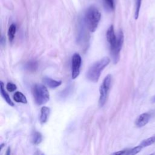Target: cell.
<instances>
[{
  "label": "cell",
  "instance_id": "obj_4",
  "mask_svg": "<svg viewBox=\"0 0 155 155\" xmlns=\"http://www.w3.org/2000/svg\"><path fill=\"white\" fill-rule=\"evenodd\" d=\"M117 36L116 41L112 44V45H110V54L114 64H117L119 60L120 52L124 42V34L121 30L119 31Z\"/></svg>",
  "mask_w": 155,
  "mask_h": 155
},
{
  "label": "cell",
  "instance_id": "obj_12",
  "mask_svg": "<svg viewBox=\"0 0 155 155\" xmlns=\"http://www.w3.org/2000/svg\"><path fill=\"white\" fill-rule=\"evenodd\" d=\"M13 99L16 102L26 104L27 102V100L25 95L20 91H16L15 93L13 95Z\"/></svg>",
  "mask_w": 155,
  "mask_h": 155
},
{
  "label": "cell",
  "instance_id": "obj_7",
  "mask_svg": "<svg viewBox=\"0 0 155 155\" xmlns=\"http://www.w3.org/2000/svg\"><path fill=\"white\" fill-rule=\"evenodd\" d=\"M151 115L148 113H144L140 114L135 121V125L139 128L143 127L149 122Z\"/></svg>",
  "mask_w": 155,
  "mask_h": 155
},
{
  "label": "cell",
  "instance_id": "obj_23",
  "mask_svg": "<svg viewBox=\"0 0 155 155\" xmlns=\"http://www.w3.org/2000/svg\"><path fill=\"white\" fill-rule=\"evenodd\" d=\"M152 101H153V102H155V96H154V97L153 98V100H152Z\"/></svg>",
  "mask_w": 155,
  "mask_h": 155
},
{
  "label": "cell",
  "instance_id": "obj_1",
  "mask_svg": "<svg viewBox=\"0 0 155 155\" xmlns=\"http://www.w3.org/2000/svg\"><path fill=\"white\" fill-rule=\"evenodd\" d=\"M110 62V59L105 56L99 61L95 62L87 71V78L91 82H96L98 81L102 71Z\"/></svg>",
  "mask_w": 155,
  "mask_h": 155
},
{
  "label": "cell",
  "instance_id": "obj_15",
  "mask_svg": "<svg viewBox=\"0 0 155 155\" xmlns=\"http://www.w3.org/2000/svg\"><path fill=\"white\" fill-rule=\"evenodd\" d=\"M42 139V135L40 133L38 132V131H35L33 133V134H32V137H31V140L33 144L35 145H38L39 144Z\"/></svg>",
  "mask_w": 155,
  "mask_h": 155
},
{
  "label": "cell",
  "instance_id": "obj_8",
  "mask_svg": "<svg viewBox=\"0 0 155 155\" xmlns=\"http://www.w3.org/2000/svg\"><path fill=\"white\" fill-rule=\"evenodd\" d=\"M107 40L109 45L112 44L117 39V35H116L113 25H110L107 31Z\"/></svg>",
  "mask_w": 155,
  "mask_h": 155
},
{
  "label": "cell",
  "instance_id": "obj_11",
  "mask_svg": "<svg viewBox=\"0 0 155 155\" xmlns=\"http://www.w3.org/2000/svg\"><path fill=\"white\" fill-rule=\"evenodd\" d=\"M0 90H1V94L2 97L4 98V99L6 101V102L10 106H13L14 104L12 102V101L11 100L8 93L5 91L4 87V84L2 81L0 83Z\"/></svg>",
  "mask_w": 155,
  "mask_h": 155
},
{
  "label": "cell",
  "instance_id": "obj_18",
  "mask_svg": "<svg viewBox=\"0 0 155 155\" xmlns=\"http://www.w3.org/2000/svg\"><path fill=\"white\" fill-rule=\"evenodd\" d=\"M142 148H143L139 145L136 146V147H134L133 148L130 150L129 151H128L125 155H136L138 153H139Z\"/></svg>",
  "mask_w": 155,
  "mask_h": 155
},
{
  "label": "cell",
  "instance_id": "obj_22",
  "mask_svg": "<svg viewBox=\"0 0 155 155\" xmlns=\"http://www.w3.org/2000/svg\"><path fill=\"white\" fill-rule=\"evenodd\" d=\"M5 155H11V151H10V148H8L7 150L6 151V154Z\"/></svg>",
  "mask_w": 155,
  "mask_h": 155
},
{
  "label": "cell",
  "instance_id": "obj_17",
  "mask_svg": "<svg viewBox=\"0 0 155 155\" xmlns=\"http://www.w3.org/2000/svg\"><path fill=\"white\" fill-rule=\"evenodd\" d=\"M104 4L107 10L112 11L114 8V0H104Z\"/></svg>",
  "mask_w": 155,
  "mask_h": 155
},
{
  "label": "cell",
  "instance_id": "obj_9",
  "mask_svg": "<svg viewBox=\"0 0 155 155\" xmlns=\"http://www.w3.org/2000/svg\"><path fill=\"white\" fill-rule=\"evenodd\" d=\"M43 82L45 85L51 88H54L60 86L62 84L61 81H56L50 78L45 77L43 79Z\"/></svg>",
  "mask_w": 155,
  "mask_h": 155
},
{
  "label": "cell",
  "instance_id": "obj_3",
  "mask_svg": "<svg viewBox=\"0 0 155 155\" xmlns=\"http://www.w3.org/2000/svg\"><path fill=\"white\" fill-rule=\"evenodd\" d=\"M32 93L36 104L39 105L47 103L50 99L48 90L44 85L35 84L33 87Z\"/></svg>",
  "mask_w": 155,
  "mask_h": 155
},
{
  "label": "cell",
  "instance_id": "obj_16",
  "mask_svg": "<svg viewBox=\"0 0 155 155\" xmlns=\"http://www.w3.org/2000/svg\"><path fill=\"white\" fill-rule=\"evenodd\" d=\"M154 142H155V136L150 137L146 139H144L143 140H142L141 142V143H140V145L142 148H144V147H148V146H150V145L153 144Z\"/></svg>",
  "mask_w": 155,
  "mask_h": 155
},
{
  "label": "cell",
  "instance_id": "obj_5",
  "mask_svg": "<svg viewBox=\"0 0 155 155\" xmlns=\"http://www.w3.org/2000/svg\"><path fill=\"white\" fill-rule=\"evenodd\" d=\"M111 82V76L110 74L107 75L104 78L102 84L99 88V105L100 107H103L107 101L108 93L110 88Z\"/></svg>",
  "mask_w": 155,
  "mask_h": 155
},
{
  "label": "cell",
  "instance_id": "obj_20",
  "mask_svg": "<svg viewBox=\"0 0 155 155\" xmlns=\"http://www.w3.org/2000/svg\"><path fill=\"white\" fill-rule=\"evenodd\" d=\"M16 85L12 82H8L6 85V89L10 92L14 91L15 90H16Z\"/></svg>",
  "mask_w": 155,
  "mask_h": 155
},
{
  "label": "cell",
  "instance_id": "obj_6",
  "mask_svg": "<svg viewBox=\"0 0 155 155\" xmlns=\"http://www.w3.org/2000/svg\"><path fill=\"white\" fill-rule=\"evenodd\" d=\"M82 59L78 53H74L71 59V78L76 79L79 74Z\"/></svg>",
  "mask_w": 155,
  "mask_h": 155
},
{
  "label": "cell",
  "instance_id": "obj_10",
  "mask_svg": "<svg viewBox=\"0 0 155 155\" xmlns=\"http://www.w3.org/2000/svg\"><path fill=\"white\" fill-rule=\"evenodd\" d=\"M50 114V108L47 107H42L41 110V115H40V122L41 124H44L48 120V116Z\"/></svg>",
  "mask_w": 155,
  "mask_h": 155
},
{
  "label": "cell",
  "instance_id": "obj_13",
  "mask_svg": "<svg viewBox=\"0 0 155 155\" xmlns=\"http://www.w3.org/2000/svg\"><path fill=\"white\" fill-rule=\"evenodd\" d=\"M16 25L14 24H12L10 25L8 30V40L10 42H12L15 34H16Z\"/></svg>",
  "mask_w": 155,
  "mask_h": 155
},
{
  "label": "cell",
  "instance_id": "obj_19",
  "mask_svg": "<svg viewBox=\"0 0 155 155\" xmlns=\"http://www.w3.org/2000/svg\"><path fill=\"white\" fill-rule=\"evenodd\" d=\"M141 2H142V0H136V10H135V13H134L135 19H137L139 17V12H140V6H141Z\"/></svg>",
  "mask_w": 155,
  "mask_h": 155
},
{
  "label": "cell",
  "instance_id": "obj_2",
  "mask_svg": "<svg viewBox=\"0 0 155 155\" xmlns=\"http://www.w3.org/2000/svg\"><path fill=\"white\" fill-rule=\"evenodd\" d=\"M101 14L94 6H90L85 13V22L88 30L91 32H94L97 28L100 21Z\"/></svg>",
  "mask_w": 155,
  "mask_h": 155
},
{
  "label": "cell",
  "instance_id": "obj_14",
  "mask_svg": "<svg viewBox=\"0 0 155 155\" xmlns=\"http://www.w3.org/2000/svg\"><path fill=\"white\" fill-rule=\"evenodd\" d=\"M38 66V62L36 61H33V60L28 61L25 65V67L27 70L32 72L35 71L37 70Z\"/></svg>",
  "mask_w": 155,
  "mask_h": 155
},
{
  "label": "cell",
  "instance_id": "obj_21",
  "mask_svg": "<svg viewBox=\"0 0 155 155\" xmlns=\"http://www.w3.org/2000/svg\"><path fill=\"white\" fill-rule=\"evenodd\" d=\"M125 152H126L125 150L118 151H116V152H114V153H113L112 155H124Z\"/></svg>",
  "mask_w": 155,
  "mask_h": 155
},
{
  "label": "cell",
  "instance_id": "obj_24",
  "mask_svg": "<svg viewBox=\"0 0 155 155\" xmlns=\"http://www.w3.org/2000/svg\"><path fill=\"white\" fill-rule=\"evenodd\" d=\"M150 155H155V154H154V153H151V154H150Z\"/></svg>",
  "mask_w": 155,
  "mask_h": 155
}]
</instances>
